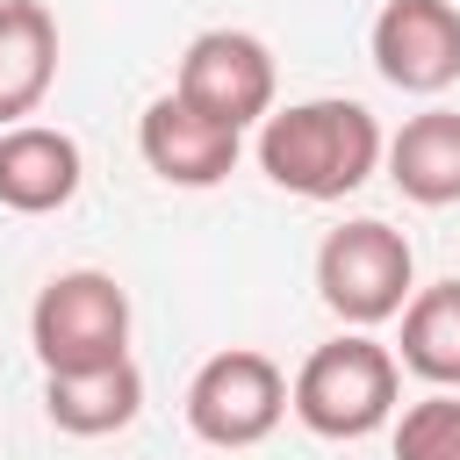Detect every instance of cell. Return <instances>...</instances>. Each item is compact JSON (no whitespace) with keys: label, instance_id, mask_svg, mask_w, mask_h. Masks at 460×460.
Here are the masks:
<instances>
[{"label":"cell","instance_id":"1","mask_svg":"<svg viewBox=\"0 0 460 460\" xmlns=\"http://www.w3.org/2000/svg\"><path fill=\"white\" fill-rule=\"evenodd\" d=\"M381 122L374 108L345 101V93H323V101H295V108H273L259 122V172L295 194V201H345L359 194L374 172H381Z\"/></svg>","mask_w":460,"mask_h":460},{"label":"cell","instance_id":"2","mask_svg":"<svg viewBox=\"0 0 460 460\" xmlns=\"http://www.w3.org/2000/svg\"><path fill=\"white\" fill-rule=\"evenodd\" d=\"M288 410H295L302 431H316V438H338V446L374 438V431L395 424V410H402V359H395L381 338L345 331V338L316 345V352L295 367Z\"/></svg>","mask_w":460,"mask_h":460},{"label":"cell","instance_id":"3","mask_svg":"<svg viewBox=\"0 0 460 460\" xmlns=\"http://www.w3.org/2000/svg\"><path fill=\"white\" fill-rule=\"evenodd\" d=\"M29 345L43 374H86L129 359V288L101 266H65L29 302Z\"/></svg>","mask_w":460,"mask_h":460},{"label":"cell","instance_id":"4","mask_svg":"<svg viewBox=\"0 0 460 460\" xmlns=\"http://www.w3.org/2000/svg\"><path fill=\"white\" fill-rule=\"evenodd\" d=\"M316 295L352 331H374V323L402 316L410 295H417V252H410V237L395 223H381V216L338 223L316 244Z\"/></svg>","mask_w":460,"mask_h":460},{"label":"cell","instance_id":"5","mask_svg":"<svg viewBox=\"0 0 460 460\" xmlns=\"http://www.w3.org/2000/svg\"><path fill=\"white\" fill-rule=\"evenodd\" d=\"M288 417V374L259 352V345H230V352H208L187 381V431L201 446H223V453H244L259 438H273Z\"/></svg>","mask_w":460,"mask_h":460},{"label":"cell","instance_id":"6","mask_svg":"<svg viewBox=\"0 0 460 460\" xmlns=\"http://www.w3.org/2000/svg\"><path fill=\"white\" fill-rule=\"evenodd\" d=\"M273 50L252 36V29H201L187 50H180V72H172V93L187 108H201L208 122L223 129H259L273 115Z\"/></svg>","mask_w":460,"mask_h":460},{"label":"cell","instance_id":"7","mask_svg":"<svg viewBox=\"0 0 460 460\" xmlns=\"http://www.w3.org/2000/svg\"><path fill=\"white\" fill-rule=\"evenodd\" d=\"M374 72L395 93H446L460 79V7L453 0H388L367 29Z\"/></svg>","mask_w":460,"mask_h":460},{"label":"cell","instance_id":"8","mask_svg":"<svg viewBox=\"0 0 460 460\" xmlns=\"http://www.w3.org/2000/svg\"><path fill=\"white\" fill-rule=\"evenodd\" d=\"M137 151H144V165H151L165 187L201 194V187L230 180V165H237L244 137H237V129H223V122H208V115H201V108H187L180 93H158V101L137 115Z\"/></svg>","mask_w":460,"mask_h":460},{"label":"cell","instance_id":"9","mask_svg":"<svg viewBox=\"0 0 460 460\" xmlns=\"http://www.w3.org/2000/svg\"><path fill=\"white\" fill-rule=\"evenodd\" d=\"M86 180V158L65 129L50 122H14L0 129V208L14 216H58Z\"/></svg>","mask_w":460,"mask_h":460},{"label":"cell","instance_id":"10","mask_svg":"<svg viewBox=\"0 0 460 460\" xmlns=\"http://www.w3.org/2000/svg\"><path fill=\"white\" fill-rule=\"evenodd\" d=\"M381 165H388V180H395L402 201H417V208H453V201H460V108H424V115H410V122L388 137Z\"/></svg>","mask_w":460,"mask_h":460},{"label":"cell","instance_id":"11","mask_svg":"<svg viewBox=\"0 0 460 460\" xmlns=\"http://www.w3.org/2000/svg\"><path fill=\"white\" fill-rule=\"evenodd\" d=\"M137 410H144V374H137V359L86 367V374H43V417H50L65 438L129 431Z\"/></svg>","mask_w":460,"mask_h":460},{"label":"cell","instance_id":"12","mask_svg":"<svg viewBox=\"0 0 460 460\" xmlns=\"http://www.w3.org/2000/svg\"><path fill=\"white\" fill-rule=\"evenodd\" d=\"M58 79V14L43 0H0V129L43 108Z\"/></svg>","mask_w":460,"mask_h":460},{"label":"cell","instance_id":"13","mask_svg":"<svg viewBox=\"0 0 460 460\" xmlns=\"http://www.w3.org/2000/svg\"><path fill=\"white\" fill-rule=\"evenodd\" d=\"M402 367L431 388H460V280H431L402 309Z\"/></svg>","mask_w":460,"mask_h":460},{"label":"cell","instance_id":"14","mask_svg":"<svg viewBox=\"0 0 460 460\" xmlns=\"http://www.w3.org/2000/svg\"><path fill=\"white\" fill-rule=\"evenodd\" d=\"M395 460H460V395L431 388L424 402L395 410Z\"/></svg>","mask_w":460,"mask_h":460}]
</instances>
